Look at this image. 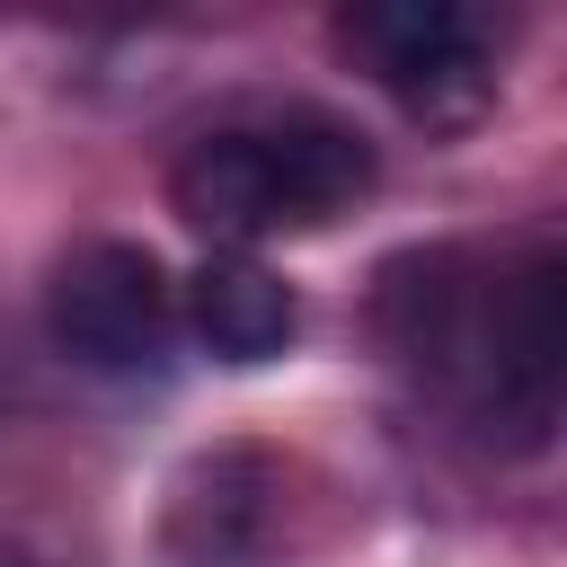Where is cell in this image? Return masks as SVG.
Wrapping results in <instances>:
<instances>
[{"label":"cell","mask_w":567,"mask_h":567,"mask_svg":"<svg viewBox=\"0 0 567 567\" xmlns=\"http://www.w3.org/2000/svg\"><path fill=\"white\" fill-rule=\"evenodd\" d=\"M381 346L505 452H540L567 381V257L532 248H416L381 266Z\"/></svg>","instance_id":"1"},{"label":"cell","mask_w":567,"mask_h":567,"mask_svg":"<svg viewBox=\"0 0 567 567\" xmlns=\"http://www.w3.org/2000/svg\"><path fill=\"white\" fill-rule=\"evenodd\" d=\"M372 195V142L337 115H266V124H213L168 168V213L213 239L221 257H248L257 239L328 230Z\"/></svg>","instance_id":"2"},{"label":"cell","mask_w":567,"mask_h":567,"mask_svg":"<svg viewBox=\"0 0 567 567\" xmlns=\"http://www.w3.org/2000/svg\"><path fill=\"white\" fill-rule=\"evenodd\" d=\"M337 44L363 62V80H381L434 133H461L496 106L487 18H470L452 0H363L337 18Z\"/></svg>","instance_id":"3"},{"label":"cell","mask_w":567,"mask_h":567,"mask_svg":"<svg viewBox=\"0 0 567 567\" xmlns=\"http://www.w3.org/2000/svg\"><path fill=\"white\" fill-rule=\"evenodd\" d=\"M44 328L89 372H151L177 328V292L151 248L133 239H80L44 284Z\"/></svg>","instance_id":"4"},{"label":"cell","mask_w":567,"mask_h":567,"mask_svg":"<svg viewBox=\"0 0 567 567\" xmlns=\"http://www.w3.org/2000/svg\"><path fill=\"white\" fill-rule=\"evenodd\" d=\"M186 319H195V346L213 363H275L292 346V328H301V301H292V284L275 266L213 248L195 266V284H186Z\"/></svg>","instance_id":"5"},{"label":"cell","mask_w":567,"mask_h":567,"mask_svg":"<svg viewBox=\"0 0 567 567\" xmlns=\"http://www.w3.org/2000/svg\"><path fill=\"white\" fill-rule=\"evenodd\" d=\"M266 487H275V470H266L257 452H213V461H195L186 487H177V505H168V540H177L186 558H204V567L248 558L257 532H266Z\"/></svg>","instance_id":"6"}]
</instances>
